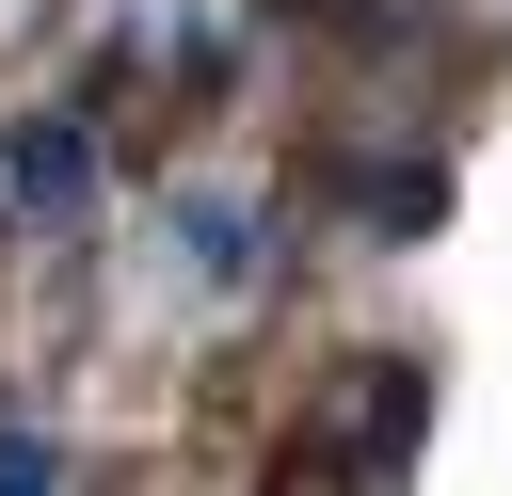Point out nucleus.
<instances>
[{
  "label": "nucleus",
  "instance_id": "obj_1",
  "mask_svg": "<svg viewBox=\"0 0 512 496\" xmlns=\"http://www.w3.org/2000/svg\"><path fill=\"white\" fill-rule=\"evenodd\" d=\"M416 432H432V368H416V352H368L352 432H336V480H352V496H384V480L416 464Z\"/></svg>",
  "mask_w": 512,
  "mask_h": 496
},
{
  "label": "nucleus",
  "instance_id": "obj_2",
  "mask_svg": "<svg viewBox=\"0 0 512 496\" xmlns=\"http://www.w3.org/2000/svg\"><path fill=\"white\" fill-rule=\"evenodd\" d=\"M80 192H96V128H80V112H32V128H16V208L64 224Z\"/></svg>",
  "mask_w": 512,
  "mask_h": 496
},
{
  "label": "nucleus",
  "instance_id": "obj_3",
  "mask_svg": "<svg viewBox=\"0 0 512 496\" xmlns=\"http://www.w3.org/2000/svg\"><path fill=\"white\" fill-rule=\"evenodd\" d=\"M352 192H368V224H384V240H416V224L448 208V176H432V160H384V176H352Z\"/></svg>",
  "mask_w": 512,
  "mask_h": 496
},
{
  "label": "nucleus",
  "instance_id": "obj_4",
  "mask_svg": "<svg viewBox=\"0 0 512 496\" xmlns=\"http://www.w3.org/2000/svg\"><path fill=\"white\" fill-rule=\"evenodd\" d=\"M48 480H64V448L48 432H0V496H48Z\"/></svg>",
  "mask_w": 512,
  "mask_h": 496
}]
</instances>
